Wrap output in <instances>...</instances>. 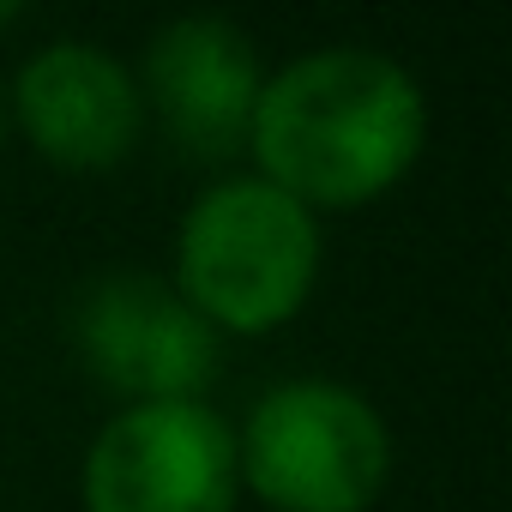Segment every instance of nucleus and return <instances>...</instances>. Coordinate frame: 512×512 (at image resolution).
Wrapping results in <instances>:
<instances>
[{
	"instance_id": "nucleus-1",
	"label": "nucleus",
	"mask_w": 512,
	"mask_h": 512,
	"mask_svg": "<svg viewBox=\"0 0 512 512\" xmlns=\"http://www.w3.org/2000/svg\"><path fill=\"white\" fill-rule=\"evenodd\" d=\"M428 109L416 79L374 49H320L260 85L247 145L296 205H362L422 151Z\"/></svg>"
},
{
	"instance_id": "nucleus-2",
	"label": "nucleus",
	"mask_w": 512,
	"mask_h": 512,
	"mask_svg": "<svg viewBox=\"0 0 512 512\" xmlns=\"http://www.w3.org/2000/svg\"><path fill=\"white\" fill-rule=\"evenodd\" d=\"M320 235L272 181H229L181 223V302L211 326L266 332L308 302Z\"/></svg>"
},
{
	"instance_id": "nucleus-3",
	"label": "nucleus",
	"mask_w": 512,
	"mask_h": 512,
	"mask_svg": "<svg viewBox=\"0 0 512 512\" xmlns=\"http://www.w3.org/2000/svg\"><path fill=\"white\" fill-rule=\"evenodd\" d=\"M241 470L284 512H362L386 488V422L344 386L296 380L253 404Z\"/></svg>"
},
{
	"instance_id": "nucleus-4",
	"label": "nucleus",
	"mask_w": 512,
	"mask_h": 512,
	"mask_svg": "<svg viewBox=\"0 0 512 512\" xmlns=\"http://www.w3.org/2000/svg\"><path fill=\"white\" fill-rule=\"evenodd\" d=\"M91 512H229L235 434L199 398L121 410L85 464Z\"/></svg>"
},
{
	"instance_id": "nucleus-5",
	"label": "nucleus",
	"mask_w": 512,
	"mask_h": 512,
	"mask_svg": "<svg viewBox=\"0 0 512 512\" xmlns=\"http://www.w3.org/2000/svg\"><path fill=\"white\" fill-rule=\"evenodd\" d=\"M85 362L139 404H181L217 368L211 326L157 278H109L79 308Z\"/></svg>"
},
{
	"instance_id": "nucleus-6",
	"label": "nucleus",
	"mask_w": 512,
	"mask_h": 512,
	"mask_svg": "<svg viewBox=\"0 0 512 512\" xmlns=\"http://www.w3.org/2000/svg\"><path fill=\"white\" fill-rule=\"evenodd\" d=\"M145 85L163 127L193 157H229L260 103V55L229 19H175L151 37Z\"/></svg>"
},
{
	"instance_id": "nucleus-7",
	"label": "nucleus",
	"mask_w": 512,
	"mask_h": 512,
	"mask_svg": "<svg viewBox=\"0 0 512 512\" xmlns=\"http://www.w3.org/2000/svg\"><path fill=\"white\" fill-rule=\"evenodd\" d=\"M19 121L43 157L67 169H109L139 139V91L97 43H49L19 73Z\"/></svg>"
},
{
	"instance_id": "nucleus-8",
	"label": "nucleus",
	"mask_w": 512,
	"mask_h": 512,
	"mask_svg": "<svg viewBox=\"0 0 512 512\" xmlns=\"http://www.w3.org/2000/svg\"><path fill=\"white\" fill-rule=\"evenodd\" d=\"M13 19H19V7H13V0H0V31H7Z\"/></svg>"
},
{
	"instance_id": "nucleus-9",
	"label": "nucleus",
	"mask_w": 512,
	"mask_h": 512,
	"mask_svg": "<svg viewBox=\"0 0 512 512\" xmlns=\"http://www.w3.org/2000/svg\"><path fill=\"white\" fill-rule=\"evenodd\" d=\"M0 139H7V97H0Z\"/></svg>"
}]
</instances>
